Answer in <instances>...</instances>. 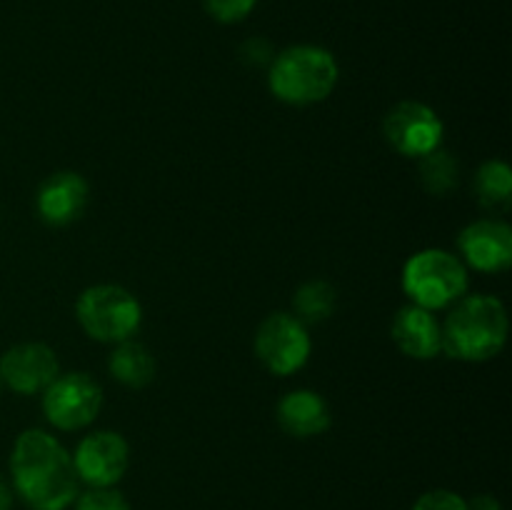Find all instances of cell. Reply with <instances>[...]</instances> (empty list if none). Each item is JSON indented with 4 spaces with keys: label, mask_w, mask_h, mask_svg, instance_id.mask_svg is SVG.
Listing matches in <instances>:
<instances>
[{
    "label": "cell",
    "mask_w": 512,
    "mask_h": 510,
    "mask_svg": "<svg viewBox=\"0 0 512 510\" xmlns=\"http://www.w3.org/2000/svg\"><path fill=\"white\" fill-rule=\"evenodd\" d=\"M73 455L55 435L30 428L15 438L10 485L30 510H68L78 498Z\"/></svg>",
    "instance_id": "6da1fadb"
},
{
    "label": "cell",
    "mask_w": 512,
    "mask_h": 510,
    "mask_svg": "<svg viewBox=\"0 0 512 510\" xmlns=\"http://www.w3.org/2000/svg\"><path fill=\"white\" fill-rule=\"evenodd\" d=\"M510 320L495 295H463L443 323V350L463 363H485L503 353Z\"/></svg>",
    "instance_id": "7a4b0ae2"
},
{
    "label": "cell",
    "mask_w": 512,
    "mask_h": 510,
    "mask_svg": "<svg viewBox=\"0 0 512 510\" xmlns=\"http://www.w3.org/2000/svg\"><path fill=\"white\" fill-rule=\"evenodd\" d=\"M338 78V60L330 50L320 45H293L270 60L268 88L280 103L303 108L330 98Z\"/></svg>",
    "instance_id": "3957f363"
},
{
    "label": "cell",
    "mask_w": 512,
    "mask_h": 510,
    "mask_svg": "<svg viewBox=\"0 0 512 510\" xmlns=\"http://www.w3.org/2000/svg\"><path fill=\"white\" fill-rule=\"evenodd\" d=\"M403 290L410 303L430 313L453 308L468 293V268L450 250H418L403 268Z\"/></svg>",
    "instance_id": "277c9868"
},
{
    "label": "cell",
    "mask_w": 512,
    "mask_h": 510,
    "mask_svg": "<svg viewBox=\"0 0 512 510\" xmlns=\"http://www.w3.org/2000/svg\"><path fill=\"white\" fill-rule=\"evenodd\" d=\"M75 315L85 335L98 343L118 345L130 340L143 323V308L138 298L123 285H90L75 300Z\"/></svg>",
    "instance_id": "5b68a950"
},
{
    "label": "cell",
    "mask_w": 512,
    "mask_h": 510,
    "mask_svg": "<svg viewBox=\"0 0 512 510\" xmlns=\"http://www.w3.org/2000/svg\"><path fill=\"white\" fill-rule=\"evenodd\" d=\"M253 348L268 373L285 378L305 368L313 353V340L303 320L295 318L293 313L278 310L258 325Z\"/></svg>",
    "instance_id": "8992f818"
},
{
    "label": "cell",
    "mask_w": 512,
    "mask_h": 510,
    "mask_svg": "<svg viewBox=\"0 0 512 510\" xmlns=\"http://www.w3.org/2000/svg\"><path fill=\"white\" fill-rule=\"evenodd\" d=\"M103 408V388L88 373H60L43 390V415L53 428L73 433L98 418Z\"/></svg>",
    "instance_id": "52a82bcc"
},
{
    "label": "cell",
    "mask_w": 512,
    "mask_h": 510,
    "mask_svg": "<svg viewBox=\"0 0 512 510\" xmlns=\"http://www.w3.org/2000/svg\"><path fill=\"white\" fill-rule=\"evenodd\" d=\"M383 135L395 153L420 160L443 145L445 125L430 105L403 100L385 113Z\"/></svg>",
    "instance_id": "ba28073f"
},
{
    "label": "cell",
    "mask_w": 512,
    "mask_h": 510,
    "mask_svg": "<svg viewBox=\"0 0 512 510\" xmlns=\"http://www.w3.org/2000/svg\"><path fill=\"white\" fill-rule=\"evenodd\" d=\"M130 465V445L115 430H95L85 435L73 453L78 480L88 488H113Z\"/></svg>",
    "instance_id": "9c48e42d"
},
{
    "label": "cell",
    "mask_w": 512,
    "mask_h": 510,
    "mask_svg": "<svg viewBox=\"0 0 512 510\" xmlns=\"http://www.w3.org/2000/svg\"><path fill=\"white\" fill-rule=\"evenodd\" d=\"M58 375V355L45 343H18L0 355V383L18 395L43 393Z\"/></svg>",
    "instance_id": "30bf717a"
},
{
    "label": "cell",
    "mask_w": 512,
    "mask_h": 510,
    "mask_svg": "<svg viewBox=\"0 0 512 510\" xmlns=\"http://www.w3.org/2000/svg\"><path fill=\"white\" fill-rule=\"evenodd\" d=\"M458 250L465 268L478 273H503L512 263V228L498 218L475 220L460 230Z\"/></svg>",
    "instance_id": "8fae6325"
},
{
    "label": "cell",
    "mask_w": 512,
    "mask_h": 510,
    "mask_svg": "<svg viewBox=\"0 0 512 510\" xmlns=\"http://www.w3.org/2000/svg\"><path fill=\"white\" fill-rule=\"evenodd\" d=\"M90 200V185L75 170H60L50 178L43 180L35 195V210L40 220L53 228H65V225L80 220Z\"/></svg>",
    "instance_id": "7c38bea8"
},
{
    "label": "cell",
    "mask_w": 512,
    "mask_h": 510,
    "mask_svg": "<svg viewBox=\"0 0 512 510\" xmlns=\"http://www.w3.org/2000/svg\"><path fill=\"white\" fill-rule=\"evenodd\" d=\"M393 343L413 360H433L443 353V325L430 310L405 305L393 318Z\"/></svg>",
    "instance_id": "4fadbf2b"
},
{
    "label": "cell",
    "mask_w": 512,
    "mask_h": 510,
    "mask_svg": "<svg viewBox=\"0 0 512 510\" xmlns=\"http://www.w3.org/2000/svg\"><path fill=\"white\" fill-rule=\"evenodd\" d=\"M275 418H278V425L285 433L300 440L323 435L333 425V415H330L323 395L308 388L285 393L280 398L278 408H275Z\"/></svg>",
    "instance_id": "5bb4252c"
},
{
    "label": "cell",
    "mask_w": 512,
    "mask_h": 510,
    "mask_svg": "<svg viewBox=\"0 0 512 510\" xmlns=\"http://www.w3.org/2000/svg\"><path fill=\"white\" fill-rule=\"evenodd\" d=\"M108 370L120 385L140 390L153 383L155 373H158V365H155L153 353L143 343L130 338L115 345V350L108 358Z\"/></svg>",
    "instance_id": "9a60e30c"
},
{
    "label": "cell",
    "mask_w": 512,
    "mask_h": 510,
    "mask_svg": "<svg viewBox=\"0 0 512 510\" xmlns=\"http://www.w3.org/2000/svg\"><path fill=\"white\" fill-rule=\"evenodd\" d=\"M475 198L485 210L505 213L512 205V170L503 160H485L473 180Z\"/></svg>",
    "instance_id": "2e32d148"
},
{
    "label": "cell",
    "mask_w": 512,
    "mask_h": 510,
    "mask_svg": "<svg viewBox=\"0 0 512 510\" xmlns=\"http://www.w3.org/2000/svg\"><path fill=\"white\" fill-rule=\"evenodd\" d=\"M418 173H420V183L423 188L428 190L430 195H448L450 190L458 188L460 183V163L450 150H445L440 145L438 150L433 153L423 155L418 165Z\"/></svg>",
    "instance_id": "e0dca14e"
},
{
    "label": "cell",
    "mask_w": 512,
    "mask_h": 510,
    "mask_svg": "<svg viewBox=\"0 0 512 510\" xmlns=\"http://www.w3.org/2000/svg\"><path fill=\"white\" fill-rule=\"evenodd\" d=\"M335 303H338V293H335L333 285L325 283V280H308L295 293L293 315L303 320L305 325L323 323L335 313Z\"/></svg>",
    "instance_id": "ac0fdd59"
},
{
    "label": "cell",
    "mask_w": 512,
    "mask_h": 510,
    "mask_svg": "<svg viewBox=\"0 0 512 510\" xmlns=\"http://www.w3.org/2000/svg\"><path fill=\"white\" fill-rule=\"evenodd\" d=\"M75 510H133L128 498L115 488H88L75 498Z\"/></svg>",
    "instance_id": "d6986e66"
},
{
    "label": "cell",
    "mask_w": 512,
    "mask_h": 510,
    "mask_svg": "<svg viewBox=\"0 0 512 510\" xmlns=\"http://www.w3.org/2000/svg\"><path fill=\"white\" fill-rule=\"evenodd\" d=\"M203 5L218 23H240L253 13L258 0H203Z\"/></svg>",
    "instance_id": "ffe728a7"
},
{
    "label": "cell",
    "mask_w": 512,
    "mask_h": 510,
    "mask_svg": "<svg viewBox=\"0 0 512 510\" xmlns=\"http://www.w3.org/2000/svg\"><path fill=\"white\" fill-rule=\"evenodd\" d=\"M413 510H468V500L453 490H428L415 500Z\"/></svg>",
    "instance_id": "44dd1931"
},
{
    "label": "cell",
    "mask_w": 512,
    "mask_h": 510,
    "mask_svg": "<svg viewBox=\"0 0 512 510\" xmlns=\"http://www.w3.org/2000/svg\"><path fill=\"white\" fill-rule=\"evenodd\" d=\"M468 510H503L500 508V500L493 495H475L473 500H468Z\"/></svg>",
    "instance_id": "7402d4cb"
},
{
    "label": "cell",
    "mask_w": 512,
    "mask_h": 510,
    "mask_svg": "<svg viewBox=\"0 0 512 510\" xmlns=\"http://www.w3.org/2000/svg\"><path fill=\"white\" fill-rule=\"evenodd\" d=\"M13 508V485L5 475H0V510Z\"/></svg>",
    "instance_id": "603a6c76"
},
{
    "label": "cell",
    "mask_w": 512,
    "mask_h": 510,
    "mask_svg": "<svg viewBox=\"0 0 512 510\" xmlns=\"http://www.w3.org/2000/svg\"><path fill=\"white\" fill-rule=\"evenodd\" d=\"M0 385H3V383H0Z\"/></svg>",
    "instance_id": "cb8c5ba5"
}]
</instances>
